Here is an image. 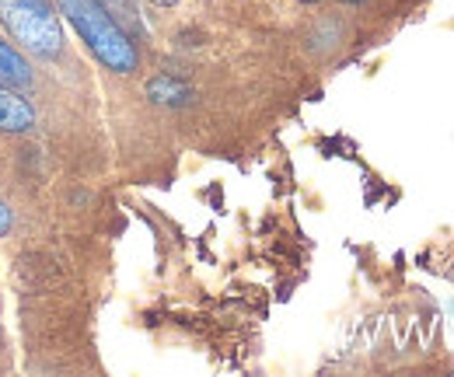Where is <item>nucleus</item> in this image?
I'll use <instances>...</instances> for the list:
<instances>
[{
    "label": "nucleus",
    "instance_id": "8",
    "mask_svg": "<svg viewBox=\"0 0 454 377\" xmlns=\"http://www.w3.org/2000/svg\"><path fill=\"white\" fill-rule=\"evenodd\" d=\"M301 4H315V0H301Z\"/></svg>",
    "mask_w": 454,
    "mask_h": 377
},
{
    "label": "nucleus",
    "instance_id": "9",
    "mask_svg": "<svg viewBox=\"0 0 454 377\" xmlns=\"http://www.w3.org/2000/svg\"><path fill=\"white\" fill-rule=\"evenodd\" d=\"M353 4H356V0H353Z\"/></svg>",
    "mask_w": 454,
    "mask_h": 377
},
{
    "label": "nucleus",
    "instance_id": "3",
    "mask_svg": "<svg viewBox=\"0 0 454 377\" xmlns=\"http://www.w3.org/2000/svg\"><path fill=\"white\" fill-rule=\"evenodd\" d=\"M35 126V108L28 106L14 88L0 84V130L4 133H28Z\"/></svg>",
    "mask_w": 454,
    "mask_h": 377
},
{
    "label": "nucleus",
    "instance_id": "4",
    "mask_svg": "<svg viewBox=\"0 0 454 377\" xmlns=\"http://www.w3.org/2000/svg\"><path fill=\"white\" fill-rule=\"evenodd\" d=\"M32 77H35L32 74V63L18 53L11 43L0 39V84H7V88H28Z\"/></svg>",
    "mask_w": 454,
    "mask_h": 377
},
{
    "label": "nucleus",
    "instance_id": "7",
    "mask_svg": "<svg viewBox=\"0 0 454 377\" xmlns=\"http://www.w3.org/2000/svg\"><path fill=\"white\" fill-rule=\"evenodd\" d=\"M151 4H161V7H171V4H178V0H151Z\"/></svg>",
    "mask_w": 454,
    "mask_h": 377
},
{
    "label": "nucleus",
    "instance_id": "6",
    "mask_svg": "<svg viewBox=\"0 0 454 377\" xmlns=\"http://www.w3.org/2000/svg\"><path fill=\"white\" fill-rule=\"evenodd\" d=\"M11 224H14V214H11V207H7L4 200H0V238H4L7 231H11Z\"/></svg>",
    "mask_w": 454,
    "mask_h": 377
},
{
    "label": "nucleus",
    "instance_id": "1",
    "mask_svg": "<svg viewBox=\"0 0 454 377\" xmlns=\"http://www.w3.org/2000/svg\"><path fill=\"white\" fill-rule=\"evenodd\" d=\"M59 14L74 25V32L81 35V43L91 50V56L113 70V74H133L140 67V53L133 46V39L119 28L113 11L102 0H57Z\"/></svg>",
    "mask_w": 454,
    "mask_h": 377
},
{
    "label": "nucleus",
    "instance_id": "2",
    "mask_svg": "<svg viewBox=\"0 0 454 377\" xmlns=\"http://www.w3.org/2000/svg\"><path fill=\"white\" fill-rule=\"evenodd\" d=\"M0 25L25 53L43 59L63 53L59 11L50 0H0Z\"/></svg>",
    "mask_w": 454,
    "mask_h": 377
},
{
    "label": "nucleus",
    "instance_id": "5",
    "mask_svg": "<svg viewBox=\"0 0 454 377\" xmlns=\"http://www.w3.org/2000/svg\"><path fill=\"white\" fill-rule=\"evenodd\" d=\"M147 95H151L158 106H189V98H192L189 84L175 81L168 74H158V77L147 84Z\"/></svg>",
    "mask_w": 454,
    "mask_h": 377
}]
</instances>
